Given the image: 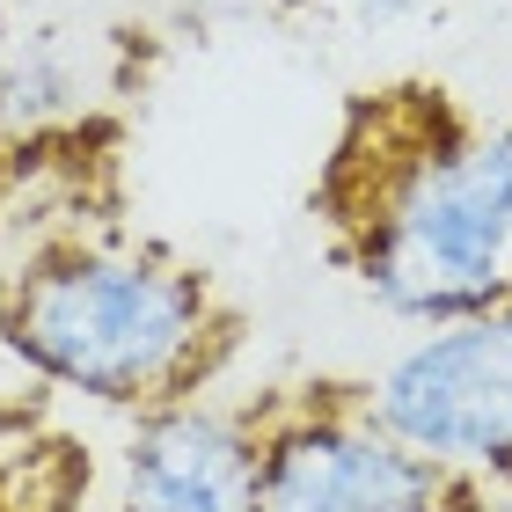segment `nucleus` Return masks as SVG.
I'll list each match as a JSON object with an SVG mask.
<instances>
[{"instance_id":"nucleus-1","label":"nucleus","mask_w":512,"mask_h":512,"mask_svg":"<svg viewBox=\"0 0 512 512\" xmlns=\"http://www.w3.org/2000/svg\"><path fill=\"white\" fill-rule=\"evenodd\" d=\"M322 205L359 293L410 330L512 293V125H461L439 88L359 110Z\"/></svg>"},{"instance_id":"nucleus-2","label":"nucleus","mask_w":512,"mask_h":512,"mask_svg":"<svg viewBox=\"0 0 512 512\" xmlns=\"http://www.w3.org/2000/svg\"><path fill=\"white\" fill-rule=\"evenodd\" d=\"M0 352L81 403L154 410L205 395L235 352V308L198 264L132 242H44L0 286Z\"/></svg>"},{"instance_id":"nucleus-3","label":"nucleus","mask_w":512,"mask_h":512,"mask_svg":"<svg viewBox=\"0 0 512 512\" xmlns=\"http://www.w3.org/2000/svg\"><path fill=\"white\" fill-rule=\"evenodd\" d=\"M359 395L447 476L512 483V293L417 330Z\"/></svg>"},{"instance_id":"nucleus-4","label":"nucleus","mask_w":512,"mask_h":512,"mask_svg":"<svg viewBox=\"0 0 512 512\" xmlns=\"http://www.w3.org/2000/svg\"><path fill=\"white\" fill-rule=\"evenodd\" d=\"M447 469L403 447L359 388H315L256 410V512H403Z\"/></svg>"},{"instance_id":"nucleus-5","label":"nucleus","mask_w":512,"mask_h":512,"mask_svg":"<svg viewBox=\"0 0 512 512\" xmlns=\"http://www.w3.org/2000/svg\"><path fill=\"white\" fill-rule=\"evenodd\" d=\"M110 512H256V410L213 395L132 410Z\"/></svg>"},{"instance_id":"nucleus-6","label":"nucleus","mask_w":512,"mask_h":512,"mask_svg":"<svg viewBox=\"0 0 512 512\" xmlns=\"http://www.w3.org/2000/svg\"><path fill=\"white\" fill-rule=\"evenodd\" d=\"M118 96V37L81 22H37L0 44V139L30 147L52 132H81Z\"/></svg>"},{"instance_id":"nucleus-7","label":"nucleus","mask_w":512,"mask_h":512,"mask_svg":"<svg viewBox=\"0 0 512 512\" xmlns=\"http://www.w3.org/2000/svg\"><path fill=\"white\" fill-rule=\"evenodd\" d=\"M308 8L344 22V30H359V37H388V30H417V22H432L439 0H308Z\"/></svg>"},{"instance_id":"nucleus-8","label":"nucleus","mask_w":512,"mask_h":512,"mask_svg":"<svg viewBox=\"0 0 512 512\" xmlns=\"http://www.w3.org/2000/svg\"><path fill=\"white\" fill-rule=\"evenodd\" d=\"M403 512H498V498H491V483H469V476H447L432 498H417V505H403Z\"/></svg>"},{"instance_id":"nucleus-9","label":"nucleus","mask_w":512,"mask_h":512,"mask_svg":"<svg viewBox=\"0 0 512 512\" xmlns=\"http://www.w3.org/2000/svg\"><path fill=\"white\" fill-rule=\"evenodd\" d=\"M491 498H498V512H512V483H491Z\"/></svg>"}]
</instances>
